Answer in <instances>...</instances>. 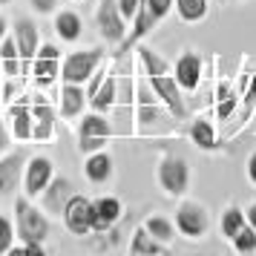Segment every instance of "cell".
<instances>
[{
	"label": "cell",
	"instance_id": "7c38bea8",
	"mask_svg": "<svg viewBox=\"0 0 256 256\" xmlns=\"http://www.w3.org/2000/svg\"><path fill=\"white\" fill-rule=\"evenodd\" d=\"M64 228L72 233V236H86L92 233V202L84 196H75L66 202V210H64Z\"/></svg>",
	"mask_w": 256,
	"mask_h": 256
},
{
	"label": "cell",
	"instance_id": "9a60e30c",
	"mask_svg": "<svg viewBox=\"0 0 256 256\" xmlns=\"http://www.w3.org/2000/svg\"><path fill=\"white\" fill-rule=\"evenodd\" d=\"M121 213H124V208H121V202L116 196H104L98 202H92V233L110 230L121 219Z\"/></svg>",
	"mask_w": 256,
	"mask_h": 256
},
{
	"label": "cell",
	"instance_id": "cb8c5ba5",
	"mask_svg": "<svg viewBox=\"0 0 256 256\" xmlns=\"http://www.w3.org/2000/svg\"><path fill=\"white\" fill-rule=\"evenodd\" d=\"M32 116H35V141H52L55 138V112L49 104H35L32 106Z\"/></svg>",
	"mask_w": 256,
	"mask_h": 256
},
{
	"label": "cell",
	"instance_id": "d6a6232c",
	"mask_svg": "<svg viewBox=\"0 0 256 256\" xmlns=\"http://www.w3.org/2000/svg\"><path fill=\"white\" fill-rule=\"evenodd\" d=\"M6 256H46V250H44V244H26V242H20V244H14Z\"/></svg>",
	"mask_w": 256,
	"mask_h": 256
},
{
	"label": "cell",
	"instance_id": "f1b7e54d",
	"mask_svg": "<svg viewBox=\"0 0 256 256\" xmlns=\"http://www.w3.org/2000/svg\"><path fill=\"white\" fill-rule=\"evenodd\" d=\"M141 228L150 233V236H156L158 242H164V244H170V242L176 239V228H173V222L164 219V216H147Z\"/></svg>",
	"mask_w": 256,
	"mask_h": 256
},
{
	"label": "cell",
	"instance_id": "74e56055",
	"mask_svg": "<svg viewBox=\"0 0 256 256\" xmlns=\"http://www.w3.org/2000/svg\"><path fill=\"white\" fill-rule=\"evenodd\" d=\"M6 147H9V132H6V127L0 124V156L6 152Z\"/></svg>",
	"mask_w": 256,
	"mask_h": 256
},
{
	"label": "cell",
	"instance_id": "d590c367",
	"mask_svg": "<svg viewBox=\"0 0 256 256\" xmlns=\"http://www.w3.org/2000/svg\"><path fill=\"white\" fill-rule=\"evenodd\" d=\"M29 3H32V9L38 14H52L58 9V0H29Z\"/></svg>",
	"mask_w": 256,
	"mask_h": 256
},
{
	"label": "cell",
	"instance_id": "1f68e13d",
	"mask_svg": "<svg viewBox=\"0 0 256 256\" xmlns=\"http://www.w3.org/2000/svg\"><path fill=\"white\" fill-rule=\"evenodd\" d=\"M14 239H18V230H14L12 219L0 216V256H6L14 248Z\"/></svg>",
	"mask_w": 256,
	"mask_h": 256
},
{
	"label": "cell",
	"instance_id": "f35d334b",
	"mask_svg": "<svg viewBox=\"0 0 256 256\" xmlns=\"http://www.w3.org/2000/svg\"><path fill=\"white\" fill-rule=\"evenodd\" d=\"M244 216H248V224H250V228L256 230V202H254V204H250L248 210H244Z\"/></svg>",
	"mask_w": 256,
	"mask_h": 256
},
{
	"label": "cell",
	"instance_id": "8992f818",
	"mask_svg": "<svg viewBox=\"0 0 256 256\" xmlns=\"http://www.w3.org/2000/svg\"><path fill=\"white\" fill-rule=\"evenodd\" d=\"M95 24H98V32L104 38L106 44H121L127 38L130 26L127 18L121 14L118 9V0H98V12H95Z\"/></svg>",
	"mask_w": 256,
	"mask_h": 256
},
{
	"label": "cell",
	"instance_id": "484cf974",
	"mask_svg": "<svg viewBox=\"0 0 256 256\" xmlns=\"http://www.w3.org/2000/svg\"><path fill=\"white\" fill-rule=\"evenodd\" d=\"M173 9L184 24H198L210 12V0H173Z\"/></svg>",
	"mask_w": 256,
	"mask_h": 256
},
{
	"label": "cell",
	"instance_id": "7402d4cb",
	"mask_svg": "<svg viewBox=\"0 0 256 256\" xmlns=\"http://www.w3.org/2000/svg\"><path fill=\"white\" fill-rule=\"evenodd\" d=\"M86 101L90 98H86L81 84H64V90H60V112H64V118H78L84 112Z\"/></svg>",
	"mask_w": 256,
	"mask_h": 256
},
{
	"label": "cell",
	"instance_id": "9c48e42d",
	"mask_svg": "<svg viewBox=\"0 0 256 256\" xmlns=\"http://www.w3.org/2000/svg\"><path fill=\"white\" fill-rule=\"evenodd\" d=\"M52 178H55V164H52V158H46V156H32L26 162V170H24V196L38 198L46 190V184Z\"/></svg>",
	"mask_w": 256,
	"mask_h": 256
},
{
	"label": "cell",
	"instance_id": "603a6c76",
	"mask_svg": "<svg viewBox=\"0 0 256 256\" xmlns=\"http://www.w3.org/2000/svg\"><path fill=\"white\" fill-rule=\"evenodd\" d=\"M0 70L3 75H9V78H18V75H24V60H20V52H18V44H14L12 32L3 38V44H0Z\"/></svg>",
	"mask_w": 256,
	"mask_h": 256
},
{
	"label": "cell",
	"instance_id": "5bb4252c",
	"mask_svg": "<svg viewBox=\"0 0 256 256\" xmlns=\"http://www.w3.org/2000/svg\"><path fill=\"white\" fill-rule=\"evenodd\" d=\"M60 64H64L60 49L55 46V44H44V46L38 49L35 60H32V75H35V81L40 84V86H49V84L60 75Z\"/></svg>",
	"mask_w": 256,
	"mask_h": 256
},
{
	"label": "cell",
	"instance_id": "6da1fadb",
	"mask_svg": "<svg viewBox=\"0 0 256 256\" xmlns=\"http://www.w3.org/2000/svg\"><path fill=\"white\" fill-rule=\"evenodd\" d=\"M173 9V0H141L138 6V14H136V20H132V29L127 32V38L118 44V52L116 58H124L130 49L138 44L144 35H150L156 26L162 24L164 18H167V12Z\"/></svg>",
	"mask_w": 256,
	"mask_h": 256
},
{
	"label": "cell",
	"instance_id": "ab89813d",
	"mask_svg": "<svg viewBox=\"0 0 256 256\" xmlns=\"http://www.w3.org/2000/svg\"><path fill=\"white\" fill-rule=\"evenodd\" d=\"M6 35H9V20L0 14V44H3V38H6Z\"/></svg>",
	"mask_w": 256,
	"mask_h": 256
},
{
	"label": "cell",
	"instance_id": "f546056e",
	"mask_svg": "<svg viewBox=\"0 0 256 256\" xmlns=\"http://www.w3.org/2000/svg\"><path fill=\"white\" fill-rule=\"evenodd\" d=\"M138 58H141V64H144L147 78H150V75H167V72H170V64L150 46H138Z\"/></svg>",
	"mask_w": 256,
	"mask_h": 256
},
{
	"label": "cell",
	"instance_id": "d4e9b609",
	"mask_svg": "<svg viewBox=\"0 0 256 256\" xmlns=\"http://www.w3.org/2000/svg\"><path fill=\"white\" fill-rule=\"evenodd\" d=\"M116 98H118V81L116 75H106L104 84L95 90V95L90 98V104H92L95 112H110L112 106H116Z\"/></svg>",
	"mask_w": 256,
	"mask_h": 256
},
{
	"label": "cell",
	"instance_id": "2e32d148",
	"mask_svg": "<svg viewBox=\"0 0 256 256\" xmlns=\"http://www.w3.org/2000/svg\"><path fill=\"white\" fill-rule=\"evenodd\" d=\"M176 81L184 92H193L198 86V81H202V58L196 52H184L176 60Z\"/></svg>",
	"mask_w": 256,
	"mask_h": 256
},
{
	"label": "cell",
	"instance_id": "7bdbcfd3",
	"mask_svg": "<svg viewBox=\"0 0 256 256\" xmlns=\"http://www.w3.org/2000/svg\"><path fill=\"white\" fill-rule=\"evenodd\" d=\"M216 3H224V0H216Z\"/></svg>",
	"mask_w": 256,
	"mask_h": 256
},
{
	"label": "cell",
	"instance_id": "e575fe53",
	"mask_svg": "<svg viewBox=\"0 0 256 256\" xmlns=\"http://www.w3.org/2000/svg\"><path fill=\"white\" fill-rule=\"evenodd\" d=\"M233 106H236V98L230 95V90H228V92L222 90V104H219V110H216V112H219V118H228L233 112Z\"/></svg>",
	"mask_w": 256,
	"mask_h": 256
},
{
	"label": "cell",
	"instance_id": "ac0fdd59",
	"mask_svg": "<svg viewBox=\"0 0 256 256\" xmlns=\"http://www.w3.org/2000/svg\"><path fill=\"white\" fill-rule=\"evenodd\" d=\"M162 106L164 101L152 92V86L147 81L138 86V124H152L162 121Z\"/></svg>",
	"mask_w": 256,
	"mask_h": 256
},
{
	"label": "cell",
	"instance_id": "83f0119b",
	"mask_svg": "<svg viewBox=\"0 0 256 256\" xmlns=\"http://www.w3.org/2000/svg\"><path fill=\"white\" fill-rule=\"evenodd\" d=\"M244 224H248V216H244V210L242 208H224V213H222V219H219V230L224 239H236V233L242 230Z\"/></svg>",
	"mask_w": 256,
	"mask_h": 256
},
{
	"label": "cell",
	"instance_id": "8fae6325",
	"mask_svg": "<svg viewBox=\"0 0 256 256\" xmlns=\"http://www.w3.org/2000/svg\"><path fill=\"white\" fill-rule=\"evenodd\" d=\"M12 38H14V44H18L24 66L32 70V60H35L38 49H40V29H38V24L32 18H18L12 24Z\"/></svg>",
	"mask_w": 256,
	"mask_h": 256
},
{
	"label": "cell",
	"instance_id": "8d00e7d4",
	"mask_svg": "<svg viewBox=\"0 0 256 256\" xmlns=\"http://www.w3.org/2000/svg\"><path fill=\"white\" fill-rule=\"evenodd\" d=\"M248 178L256 184V152H250V158H248Z\"/></svg>",
	"mask_w": 256,
	"mask_h": 256
},
{
	"label": "cell",
	"instance_id": "44dd1931",
	"mask_svg": "<svg viewBox=\"0 0 256 256\" xmlns=\"http://www.w3.org/2000/svg\"><path fill=\"white\" fill-rule=\"evenodd\" d=\"M81 32H84V20L78 12L72 9H64V12H55V35L66 44H75L81 40Z\"/></svg>",
	"mask_w": 256,
	"mask_h": 256
},
{
	"label": "cell",
	"instance_id": "4fadbf2b",
	"mask_svg": "<svg viewBox=\"0 0 256 256\" xmlns=\"http://www.w3.org/2000/svg\"><path fill=\"white\" fill-rule=\"evenodd\" d=\"M72 196H75V193H72V182L66 176H55L38 198H40V210H46V216H64L66 202H70Z\"/></svg>",
	"mask_w": 256,
	"mask_h": 256
},
{
	"label": "cell",
	"instance_id": "60d3db41",
	"mask_svg": "<svg viewBox=\"0 0 256 256\" xmlns=\"http://www.w3.org/2000/svg\"><path fill=\"white\" fill-rule=\"evenodd\" d=\"M6 3H12V0H0V6H6Z\"/></svg>",
	"mask_w": 256,
	"mask_h": 256
},
{
	"label": "cell",
	"instance_id": "ba28073f",
	"mask_svg": "<svg viewBox=\"0 0 256 256\" xmlns=\"http://www.w3.org/2000/svg\"><path fill=\"white\" fill-rule=\"evenodd\" d=\"M26 162H29L26 150H12L0 156V202L14 196V190L20 184V178H24Z\"/></svg>",
	"mask_w": 256,
	"mask_h": 256
},
{
	"label": "cell",
	"instance_id": "ffe728a7",
	"mask_svg": "<svg viewBox=\"0 0 256 256\" xmlns=\"http://www.w3.org/2000/svg\"><path fill=\"white\" fill-rule=\"evenodd\" d=\"M9 121H12L14 138L32 141V136H35V116H32V106L29 104H12V110H9Z\"/></svg>",
	"mask_w": 256,
	"mask_h": 256
},
{
	"label": "cell",
	"instance_id": "b9f144b4",
	"mask_svg": "<svg viewBox=\"0 0 256 256\" xmlns=\"http://www.w3.org/2000/svg\"><path fill=\"white\" fill-rule=\"evenodd\" d=\"M0 106H3V92H0Z\"/></svg>",
	"mask_w": 256,
	"mask_h": 256
},
{
	"label": "cell",
	"instance_id": "836d02e7",
	"mask_svg": "<svg viewBox=\"0 0 256 256\" xmlns=\"http://www.w3.org/2000/svg\"><path fill=\"white\" fill-rule=\"evenodd\" d=\"M138 6H141V0H118V9H121V14H124L127 20H136Z\"/></svg>",
	"mask_w": 256,
	"mask_h": 256
},
{
	"label": "cell",
	"instance_id": "4316f807",
	"mask_svg": "<svg viewBox=\"0 0 256 256\" xmlns=\"http://www.w3.org/2000/svg\"><path fill=\"white\" fill-rule=\"evenodd\" d=\"M190 138H193V144H196L198 150H219L216 130H213V124L204 121V118H198V121L190 124Z\"/></svg>",
	"mask_w": 256,
	"mask_h": 256
},
{
	"label": "cell",
	"instance_id": "3957f363",
	"mask_svg": "<svg viewBox=\"0 0 256 256\" xmlns=\"http://www.w3.org/2000/svg\"><path fill=\"white\" fill-rule=\"evenodd\" d=\"M104 58H106V52L101 46L70 52L64 58V64H60V78H64V84H81L84 86L95 75V70L104 64Z\"/></svg>",
	"mask_w": 256,
	"mask_h": 256
},
{
	"label": "cell",
	"instance_id": "7a4b0ae2",
	"mask_svg": "<svg viewBox=\"0 0 256 256\" xmlns=\"http://www.w3.org/2000/svg\"><path fill=\"white\" fill-rule=\"evenodd\" d=\"M14 230L26 244H44L49 236V216L32 204L29 196L14 198Z\"/></svg>",
	"mask_w": 256,
	"mask_h": 256
},
{
	"label": "cell",
	"instance_id": "5b68a950",
	"mask_svg": "<svg viewBox=\"0 0 256 256\" xmlns=\"http://www.w3.org/2000/svg\"><path fill=\"white\" fill-rule=\"evenodd\" d=\"M110 136H112V127L104 118V112H90V116L81 118V127H78V150L84 156L104 150Z\"/></svg>",
	"mask_w": 256,
	"mask_h": 256
},
{
	"label": "cell",
	"instance_id": "4dcf8cb0",
	"mask_svg": "<svg viewBox=\"0 0 256 256\" xmlns=\"http://www.w3.org/2000/svg\"><path fill=\"white\" fill-rule=\"evenodd\" d=\"M233 248H236V254L239 256H254L256 254V230L250 228V224H244L242 230L236 233Z\"/></svg>",
	"mask_w": 256,
	"mask_h": 256
},
{
	"label": "cell",
	"instance_id": "ee69618b",
	"mask_svg": "<svg viewBox=\"0 0 256 256\" xmlns=\"http://www.w3.org/2000/svg\"><path fill=\"white\" fill-rule=\"evenodd\" d=\"M0 75H3V70H0Z\"/></svg>",
	"mask_w": 256,
	"mask_h": 256
},
{
	"label": "cell",
	"instance_id": "52a82bcc",
	"mask_svg": "<svg viewBox=\"0 0 256 256\" xmlns=\"http://www.w3.org/2000/svg\"><path fill=\"white\" fill-rule=\"evenodd\" d=\"M176 228L182 230V236L187 239H202L210 228V213L204 204L198 202H182L176 210Z\"/></svg>",
	"mask_w": 256,
	"mask_h": 256
},
{
	"label": "cell",
	"instance_id": "d6986e66",
	"mask_svg": "<svg viewBox=\"0 0 256 256\" xmlns=\"http://www.w3.org/2000/svg\"><path fill=\"white\" fill-rule=\"evenodd\" d=\"M167 254H170V248L164 242L150 236L144 228H136L132 239H130V256H167Z\"/></svg>",
	"mask_w": 256,
	"mask_h": 256
},
{
	"label": "cell",
	"instance_id": "30bf717a",
	"mask_svg": "<svg viewBox=\"0 0 256 256\" xmlns=\"http://www.w3.org/2000/svg\"><path fill=\"white\" fill-rule=\"evenodd\" d=\"M147 84L152 86V92L158 95L164 101V106H167V112L173 118H184L187 116V106H184V98H182V86H178V81H176V75H150L147 78Z\"/></svg>",
	"mask_w": 256,
	"mask_h": 256
},
{
	"label": "cell",
	"instance_id": "e0dca14e",
	"mask_svg": "<svg viewBox=\"0 0 256 256\" xmlns=\"http://www.w3.org/2000/svg\"><path fill=\"white\" fill-rule=\"evenodd\" d=\"M84 176H86V182H92V184H104L106 178L112 176V156L106 150L90 152L86 162H84Z\"/></svg>",
	"mask_w": 256,
	"mask_h": 256
},
{
	"label": "cell",
	"instance_id": "277c9868",
	"mask_svg": "<svg viewBox=\"0 0 256 256\" xmlns=\"http://www.w3.org/2000/svg\"><path fill=\"white\" fill-rule=\"evenodd\" d=\"M158 184L170 198H182L190 187V167L182 156H164L158 162Z\"/></svg>",
	"mask_w": 256,
	"mask_h": 256
}]
</instances>
